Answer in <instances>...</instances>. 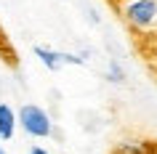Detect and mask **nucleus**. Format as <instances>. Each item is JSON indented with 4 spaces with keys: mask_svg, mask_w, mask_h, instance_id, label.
<instances>
[{
    "mask_svg": "<svg viewBox=\"0 0 157 154\" xmlns=\"http://www.w3.org/2000/svg\"><path fill=\"white\" fill-rule=\"evenodd\" d=\"M107 80H109V82H123V80H125V72H123V66L117 64V61H112V64H109Z\"/></svg>",
    "mask_w": 157,
    "mask_h": 154,
    "instance_id": "obj_6",
    "label": "nucleus"
},
{
    "mask_svg": "<svg viewBox=\"0 0 157 154\" xmlns=\"http://www.w3.org/2000/svg\"><path fill=\"white\" fill-rule=\"evenodd\" d=\"M120 16L136 35H157V0H120Z\"/></svg>",
    "mask_w": 157,
    "mask_h": 154,
    "instance_id": "obj_1",
    "label": "nucleus"
},
{
    "mask_svg": "<svg viewBox=\"0 0 157 154\" xmlns=\"http://www.w3.org/2000/svg\"><path fill=\"white\" fill-rule=\"evenodd\" d=\"M157 144L155 141H144V138H125L115 146V154H155Z\"/></svg>",
    "mask_w": 157,
    "mask_h": 154,
    "instance_id": "obj_3",
    "label": "nucleus"
},
{
    "mask_svg": "<svg viewBox=\"0 0 157 154\" xmlns=\"http://www.w3.org/2000/svg\"><path fill=\"white\" fill-rule=\"evenodd\" d=\"M13 133H16V112L8 104L0 101V138L3 141H11Z\"/></svg>",
    "mask_w": 157,
    "mask_h": 154,
    "instance_id": "obj_5",
    "label": "nucleus"
},
{
    "mask_svg": "<svg viewBox=\"0 0 157 154\" xmlns=\"http://www.w3.org/2000/svg\"><path fill=\"white\" fill-rule=\"evenodd\" d=\"M16 125H21V130H24L27 136H32V138H51L53 136L51 114L45 109H40V106H35V104H24L19 109Z\"/></svg>",
    "mask_w": 157,
    "mask_h": 154,
    "instance_id": "obj_2",
    "label": "nucleus"
},
{
    "mask_svg": "<svg viewBox=\"0 0 157 154\" xmlns=\"http://www.w3.org/2000/svg\"><path fill=\"white\" fill-rule=\"evenodd\" d=\"M0 154H6V149H3V144H0Z\"/></svg>",
    "mask_w": 157,
    "mask_h": 154,
    "instance_id": "obj_8",
    "label": "nucleus"
},
{
    "mask_svg": "<svg viewBox=\"0 0 157 154\" xmlns=\"http://www.w3.org/2000/svg\"><path fill=\"white\" fill-rule=\"evenodd\" d=\"M35 56L40 58V64L48 69V72H59L64 61H61V51H53V48H45V45H35Z\"/></svg>",
    "mask_w": 157,
    "mask_h": 154,
    "instance_id": "obj_4",
    "label": "nucleus"
},
{
    "mask_svg": "<svg viewBox=\"0 0 157 154\" xmlns=\"http://www.w3.org/2000/svg\"><path fill=\"white\" fill-rule=\"evenodd\" d=\"M29 154H51V152H45L43 146H32V149H29Z\"/></svg>",
    "mask_w": 157,
    "mask_h": 154,
    "instance_id": "obj_7",
    "label": "nucleus"
},
{
    "mask_svg": "<svg viewBox=\"0 0 157 154\" xmlns=\"http://www.w3.org/2000/svg\"><path fill=\"white\" fill-rule=\"evenodd\" d=\"M155 154H157V152H155Z\"/></svg>",
    "mask_w": 157,
    "mask_h": 154,
    "instance_id": "obj_9",
    "label": "nucleus"
}]
</instances>
